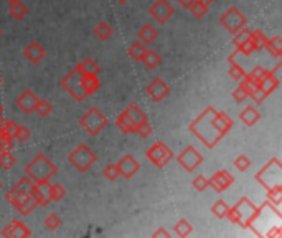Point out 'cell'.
Here are the masks:
<instances>
[{
	"instance_id": "obj_34",
	"label": "cell",
	"mask_w": 282,
	"mask_h": 238,
	"mask_svg": "<svg viewBox=\"0 0 282 238\" xmlns=\"http://www.w3.org/2000/svg\"><path fill=\"white\" fill-rule=\"evenodd\" d=\"M249 38H251V42H252V47H254V51H257V50H264V45H266L267 36L261 32V30H251Z\"/></svg>"
},
{
	"instance_id": "obj_35",
	"label": "cell",
	"mask_w": 282,
	"mask_h": 238,
	"mask_svg": "<svg viewBox=\"0 0 282 238\" xmlns=\"http://www.w3.org/2000/svg\"><path fill=\"white\" fill-rule=\"evenodd\" d=\"M51 111H53V106H51V103L47 101V100H41L38 98V101H36V106H35V111L33 113H36L40 117H47Z\"/></svg>"
},
{
	"instance_id": "obj_58",
	"label": "cell",
	"mask_w": 282,
	"mask_h": 238,
	"mask_svg": "<svg viewBox=\"0 0 282 238\" xmlns=\"http://www.w3.org/2000/svg\"><path fill=\"white\" fill-rule=\"evenodd\" d=\"M117 2H121V4H125V2H129V0H117Z\"/></svg>"
},
{
	"instance_id": "obj_7",
	"label": "cell",
	"mask_w": 282,
	"mask_h": 238,
	"mask_svg": "<svg viewBox=\"0 0 282 238\" xmlns=\"http://www.w3.org/2000/svg\"><path fill=\"white\" fill-rule=\"evenodd\" d=\"M79 124L89 136H98L102 132V129L107 126V117L102 114V111L98 108H89L84 116L79 119Z\"/></svg>"
},
{
	"instance_id": "obj_42",
	"label": "cell",
	"mask_w": 282,
	"mask_h": 238,
	"mask_svg": "<svg viewBox=\"0 0 282 238\" xmlns=\"http://www.w3.org/2000/svg\"><path fill=\"white\" fill-rule=\"evenodd\" d=\"M30 136H32V132H30V129L25 128V126H20V124H18L17 131H15V134H13V139L18 141V143H27V141L30 139Z\"/></svg>"
},
{
	"instance_id": "obj_55",
	"label": "cell",
	"mask_w": 282,
	"mask_h": 238,
	"mask_svg": "<svg viewBox=\"0 0 282 238\" xmlns=\"http://www.w3.org/2000/svg\"><path fill=\"white\" fill-rule=\"evenodd\" d=\"M2 114H4V108H2V104H0V117H2Z\"/></svg>"
},
{
	"instance_id": "obj_27",
	"label": "cell",
	"mask_w": 282,
	"mask_h": 238,
	"mask_svg": "<svg viewBox=\"0 0 282 238\" xmlns=\"http://www.w3.org/2000/svg\"><path fill=\"white\" fill-rule=\"evenodd\" d=\"M94 35L98 40L106 42L113 36V27H111L107 22H99V24L94 27Z\"/></svg>"
},
{
	"instance_id": "obj_52",
	"label": "cell",
	"mask_w": 282,
	"mask_h": 238,
	"mask_svg": "<svg viewBox=\"0 0 282 238\" xmlns=\"http://www.w3.org/2000/svg\"><path fill=\"white\" fill-rule=\"evenodd\" d=\"M152 236H155V238H157V236H170V232H167V230L165 228H159L157 230V232H154V235Z\"/></svg>"
},
{
	"instance_id": "obj_18",
	"label": "cell",
	"mask_w": 282,
	"mask_h": 238,
	"mask_svg": "<svg viewBox=\"0 0 282 238\" xmlns=\"http://www.w3.org/2000/svg\"><path fill=\"white\" fill-rule=\"evenodd\" d=\"M30 195L33 197L38 207H47L50 204V195H48V184H35Z\"/></svg>"
},
{
	"instance_id": "obj_31",
	"label": "cell",
	"mask_w": 282,
	"mask_h": 238,
	"mask_svg": "<svg viewBox=\"0 0 282 238\" xmlns=\"http://www.w3.org/2000/svg\"><path fill=\"white\" fill-rule=\"evenodd\" d=\"M124 111H125V113H127V116L132 119L134 124H136V126H137L139 123H142L144 119H147V114H145L144 111L137 106V104H129V106L125 108Z\"/></svg>"
},
{
	"instance_id": "obj_9",
	"label": "cell",
	"mask_w": 282,
	"mask_h": 238,
	"mask_svg": "<svg viewBox=\"0 0 282 238\" xmlns=\"http://www.w3.org/2000/svg\"><path fill=\"white\" fill-rule=\"evenodd\" d=\"M145 157L150 161L157 169H163L170 161L173 159V152H172V149H170L167 144H163V143H160V141H159V143H155L145 152Z\"/></svg>"
},
{
	"instance_id": "obj_6",
	"label": "cell",
	"mask_w": 282,
	"mask_h": 238,
	"mask_svg": "<svg viewBox=\"0 0 282 238\" xmlns=\"http://www.w3.org/2000/svg\"><path fill=\"white\" fill-rule=\"evenodd\" d=\"M256 181L264 185L266 190L282 185V166L279 159L269 161V164L259 170V174H256Z\"/></svg>"
},
{
	"instance_id": "obj_39",
	"label": "cell",
	"mask_w": 282,
	"mask_h": 238,
	"mask_svg": "<svg viewBox=\"0 0 282 238\" xmlns=\"http://www.w3.org/2000/svg\"><path fill=\"white\" fill-rule=\"evenodd\" d=\"M13 143H15V139L10 136V134H7L4 129H0V152L12 151Z\"/></svg>"
},
{
	"instance_id": "obj_53",
	"label": "cell",
	"mask_w": 282,
	"mask_h": 238,
	"mask_svg": "<svg viewBox=\"0 0 282 238\" xmlns=\"http://www.w3.org/2000/svg\"><path fill=\"white\" fill-rule=\"evenodd\" d=\"M177 2L180 4V5L183 7V9H187V10H188L190 7H191V4L195 2V0H177Z\"/></svg>"
},
{
	"instance_id": "obj_41",
	"label": "cell",
	"mask_w": 282,
	"mask_h": 238,
	"mask_svg": "<svg viewBox=\"0 0 282 238\" xmlns=\"http://www.w3.org/2000/svg\"><path fill=\"white\" fill-rule=\"evenodd\" d=\"M266 74H267V70L266 68H263V66L261 65H257V66H254V68H252L249 73H246V76L252 81V83H259V81H261L264 76H266Z\"/></svg>"
},
{
	"instance_id": "obj_37",
	"label": "cell",
	"mask_w": 282,
	"mask_h": 238,
	"mask_svg": "<svg viewBox=\"0 0 282 238\" xmlns=\"http://www.w3.org/2000/svg\"><path fill=\"white\" fill-rule=\"evenodd\" d=\"M229 210V205L225 202V200H218L216 204L211 205V213L216 219H226V213Z\"/></svg>"
},
{
	"instance_id": "obj_40",
	"label": "cell",
	"mask_w": 282,
	"mask_h": 238,
	"mask_svg": "<svg viewBox=\"0 0 282 238\" xmlns=\"http://www.w3.org/2000/svg\"><path fill=\"white\" fill-rule=\"evenodd\" d=\"M191 12L193 17H197V18H203L208 15V5L202 4V2H198V0H195V2L191 4V7L188 9Z\"/></svg>"
},
{
	"instance_id": "obj_15",
	"label": "cell",
	"mask_w": 282,
	"mask_h": 238,
	"mask_svg": "<svg viewBox=\"0 0 282 238\" xmlns=\"http://www.w3.org/2000/svg\"><path fill=\"white\" fill-rule=\"evenodd\" d=\"M36 101H38V96H36L33 91H30V89H25V91L20 93L18 98L15 100V104H17V108L21 111V113L32 114L35 111Z\"/></svg>"
},
{
	"instance_id": "obj_14",
	"label": "cell",
	"mask_w": 282,
	"mask_h": 238,
	"mask_svg": "<svg viewBox=\"0 0 282 238\" xmlns=\"http://www.w3.org/2000/svg\"><path fill=\"white\" fill-rule=\"evenodd\" d=\"M233 182H234V177L229 174L228 170H225V169L218 170L216 174L211 175V179H208V185H210V187L213 190H216V192L228 190L233 185Z\"/></svg>"
},
{
	"instance_id": "obj_49",
	"label": "cell",
	"mask_w": 282,
	"mask_h": 238,
	"mask_svg": "<svg viewBox=\"0 0 282 238\" xmlns=\"http://www.w3.org/2000/svg\"><path fill=\"white\" fill-rule=\"evenodd\" d=\"M236 50H237V53H241L244 56H249V55L254 53V47H252L251 38H248L246 42H243L240 47H236Z\"/></svg>"
},
{
	"instance_id": "obj_20",
	"label": "cell",
	"mask_w": 282,
	"mask_h": 238,
	"mask_svg": "<svg viewBox=\"0 0 282 238\" xmlns=\"http://www.w3.org/2000/svg\"><path fill=\"white\" fill-rule=\"evenodd\" d=\"M240 55L237 53V50H234L231 55L228 56V63H229V70H228V73H229V76H231L233 80H236V81H241L244 76H246V71H244V68L241 65H237L236 63V56Z\"/></svg>"
},
{
	"instance_id": "obj_4",
	"label": "cell",
	"mask_w": 282,
	"mask_h": 238,
	"mask_svg": "<svg viewBox=\"0 0 282 238\" xmlns=\"http://www.w3.org/2000/svg\"><path fill=\"white\" fill-rule=\"evenodd\" d=\"M81 80H83V71H81L79 66L76 65L74 68H71V71L66 74L61 81H59V86L78 103L84 101L88 98V93L84 91L83 85H81Z\"/></svg>"
},
{
	"instance_id": "obj_56",
	"label": "cell",
	"mask_w": 282,
	"mask_h": 238,
	"mask_svg": "<svg viewBox=\"0 0 282 238\" xmlns=\"http://www.w3.org/2000/svg\"><path fill=\"white\" fill-rule=\"evenodd\" d=\"M2 126H4V117H0V129H2Z\"/></svg>"
},
{
	"instance_id": "obj_47",
	"label": "cell",
	"mask_w": 282,
	"mask_h": 238,
	"mask_svg": "<svg viewBox=\"0 0 282 238\" xmlns=\"http://www.w3.org/2000/svg\"><path fill=\"white\" fill-rule=\"evenodd\" d=\"M191 185H193V189L198 190V192H203L210 187V185H208V179L205 175H197L195 179H193Z\"/></svg>"
},
{
	"instance_id": "obj_26",
	"label": "cell",
	"mask_w": 282,
	"mask_h": 238,
	"mask_svg": "<svg viewBox=\"0 0 282 238\" xmlns=\"http://www.w3.org/2000/svg\"><path fill=\"white\" fill-rule=\"evenodd\" d=\"M264 50H267L274 58H280L282 56V38L280 36H272V38H267Z\"/></svg>"
},
{
	"instance_id": "obj_16",
	"label": "cell",
	"mask_w": 282,
	"mask_h": 238,
	"mask_svg": "<svg viewBox=\"0 0 282 238\" xmlns=\"http://www.w3.org/2000/svg\"><path fill=\"white\" fill-rule=\"evenodd\" d=\"M2 236H32V230H30L24 222L20 220H12L2 232Z\"/></svg>"
},
{
	"instance_id": "obj_61",
	"label": "cell",
	"mask_w": 282,
	"mask_h": 238,
	"mask_svg": "<svg viewBox=\"0 0 282 238\" xmlns=\"http://www.w3.org/2000/svg\"><path fill=\"white\" fill-rule=\"evenodd\" d=\"M0 33H2V30H0Z\"/></svg>"
},
{
	"instance_id": "obj_57",
	"label": "cell",
	"mask_w": 282,
	"mask_h": 238,
	"mask_svg": "<svg viewBox=\"0 0 282 238\" xmlns=\"http://www.w3.org/2000/svg\"><path fill=\"white\" fill-rule=\"evenodd\" d=\"M5 2H9V4H13V2H18V0H5Z\"/></svg>"
},
{
	"instance_id": "obj_11",
	"label": "cell",
	"mask_w": 282,
	"mask_h": 238,
	"mask_svg": "<svg viewBox=\"0 0 282 238\" xmlns=\"http://www.w3.org/2000/svg\"><path fill=\"white\" fill-rule=\"evenodd\" d=\"M148 13H150V17L157 22V24L163 25L172 18V15L175 13V9L168 0H155L150 5V9H148Z\"/></svg>"
},
{
	"instance_id": "obj_13",
	"label": "cell",
	"mask_w": 282,
	"mask_h": 238,
	"mask_svg": "<svg viewBox=\"0 0 282 238\" xmlns=\"http://www.w3.org/2000/svg\"><path fill=\"white\" fill-rule=\"evenodd\" d=\"M116 166L119 169V177H124V179H132L140 170V164L131 154H125L124 157L119 159L116 162Z\"/></svg>"
},
{
	"instance_id": "obj_22",
	"label": "cell",
	"mask_w": 282,
	"mask_h": 238,
	"mask_svg": "<svg viewBox=\"0 0 282 238\" xmlns=\"http://www.w3.org/2000/svg\"><path fill=\"white\" fill-rule=\"evenodd\" d=\"M240 119L243 121L244 126L252 128V126H256V123L259 121V119H261V114H259V111L254 106H246L240 113Z\"/></svg>"
},
{
	"instance_id": "obj_45",
	"label": "cell",
	"mask_w": 282,
	"mask_h": 238,
	"mask_svg": "<svg viewBox=\"0 0 282 238\" xmlns=\"http://www.w3.org/2000/svg\"><path fill=\"white\" fill-rule=\"evenodd\" d=\"M136 132L139 134L140 137H148L152 134V126H150V123L147 121V119H144L142 123H139L137 124V128H136Z\"/></svg>"
},
{
	"instance_id": "obj_50",
	"label": "cell",
	"mask_w": 282,
	"mask_h": 238,
	"mask_svg": "<svg viewBox=\"0 0 282 238\" xmlns=\"http://www.w3.org/2000/svg\"><path fill=\"white\" fill-rule=\"evenodd\" d=\"M248 98V93H246V89H244L241 85L237 86L234 91H233V100L236 101V103H243L244 100Z\"/></svg>"
},
{
	"instance_id": "obj_48",
	"label": "cell",
	"mask_w": 282,
	"mask_h": 238,
	"mask_svg": "<svg viewBox=\"0 0 282 238\" xmlns=\"http://www.w3.org/2000/svg\"><path fill=\"white\" fill-rule=\"evenodd\" d=\"M251 166V161L248 159V155H237L236 161H234V167L240 170V172H244V170H248Z\"/></svg>"
},
{
	"instance_id": "obj_44",
	"label": "cell",
	"mask_w": 282,
	"mask_h": 238,
	"mask_svg": "<svg viewBox=\"0 0 282 238\" xmlns=\"http://www.w3.org/2000/svg\"><path fill=\"white\" fill-rule=\"evenodd\" d=\"M249 35H251V30L249 28H246V27L241 28L240 32L234 33V36H233V45H234V47H240L243 42H246L249 38Z\"/></svg>"
},
{
	"instance_id": "obj_17",
	"label": "cell",
	"mask_w": 282,
	"mask_h": 238,
	"mask_svg": "<svg viewBox=\"0 0 282 238\" xmlns=\"http://www.w3.org/2000/svg\"><path fill=\"white\" fill-rule=\"evenodd\" d=\"M45 55H47V51H45V48L41 47V45H40L38 42H32L30 45H27L25 50H24V56H25L32 65H38V63H41V60L45 58Z\"/></svg>"
},
{
	"instance_id": "obj_25",
	"label": "cell",
	"mask_w": 282,
	"mask_h": 238,
	"mask_svg": "<svg viewBox=\"0 0 282 238\" xmlns=\"http://www.w3.org/2000/svg\"><path fill=\"white\" fill-rule=\"evenodd\" d=\"M140 63H144V66L148 70H155L162 63V58L155 50H145V53H144L142 60H140Z\"/></svg>"
},
{
	"instance_id": "obj_10",
	"label": "cell",
	"mask_w": 282,
	"mask_h": 238,
	"mask_svg": "<svg viewBox=\"0 0 282 238\" xmlns=\"http://www.w3.org/2000/svg\"><path fill=\"white\" fill-rule=\"evenodd\" d=\"M205 159H203V155L200 154L195 147H185L183 151L177 155V162L180 164V166L187 170V172H195V170L198 169V166L202 164Z\"/></svg>"
},
{
	"instance_id": "obj_51",
	"label": "cell",
	"mask_w": 282,
	"mask_h": 238,
	"mask_svg": "<svg viewBox=\"0 0 282 238\" xmlns=\"http://www.w3.org/2000/svg\"><path fill=\"white\" fill-rule=\"evenodd\" d=\"M17 128H18V124L15 123V121H7V119H4V126H2V129H4L7 134H10L12 137H13L15 131H17Z\"/></svg>"
},
{
	"instance_id": "obj_2",
	"label": "cell",
	"mask_w": 282,
	"mask_h": 238,
	"mask_svg": "<svg viewBox=\"0 0 282 238\" xmlns=\"http://www.w3.org/2000/svg\"><path fill=\"white\" fill-rule=\"evenodd\" d=\"M56 172L58 167L50 161L48 155L41 152L36 154L32 162H28L25 166V175L32 179L35 184H48Z\"/></svg>"
},
{
	"instance_id": "obj_28",
	"label": "cell",
	"mask_w": 282,
	"mask_h": 238,
	"mask_svg": "<svg viewBox=\"0 0 282 238\" xmlns=\"http://www.w3.org/2000/svg\"><path fill=\"white\" fill-rule=\"evenodd\" d=\"M9 13L12 15V18H15V20H24L27 15H28V7L21 2V0H18V2H13V4H10V10H9Z\"/></svg>"
},
{
	"instance_id": "obj_29",
	"label": "cell",
	"mask_w": 282,
	"mask_h": 238,
	"mask_svg": "<svg viewBox=\"0 0 282 238\" xmlns=\"http://www.w3.org/2000/svg\"><path fill=\"white\" fill-rule=\"evenodd\" d=\"M48 195L50 202H59L66 197V189L61 184H50L48 182Z\"/></svg>"
},
{
	"instance_id": "obj_36",
	"label": "cell",
	"mask_w": 282,
	"mask_h": 238,
	"mask_svg": "<svg viewBox=\"0 0 282 238\" xmlns=\"http://www.w3.org/2000/svg\"><path fill=\"white\" fill-rule=\"evenodd\" d=\"M173 230H175V235H178V236H188L191 233L193 227H191V223L187 219H182V220H178L175 223Z\"/></svg>"
},
{
	"instance_id": "obj_60",
	"label": "cell",
	"mask_w": 282,
	"mask_h": 238,
	"mask_svg": "<svg viewBox=\"0 0 282 238\" xmlns=\"http://www.w3.org/2000/svg\"><path fill=\"white\" fill-rule=\"evenodd\" d=\"M0 86H2V78H0Z\"/></svg>"
},
{
	"instance_id": "obj_3",
	"label": "cell",
	"mask_w": 282,
	"mask_h": 238,
	"mask_svg": "<svg viewBox=\"0 0 282 238\" xmlns=\"http://www.w3.org/2000/svg\"><path fill=\"white\" fill-rule=\"evenodd\" d=\"M256 213H257V207L252 204L248 197H243L234 207H229L226 219L231 223H234V225L249 228V223L256 217Z\"/></svg>"
},
{
	"instance_id": "obj_33",
	"label": "cell",
	"mask_w": 282,
	"mask_h": 238,
	"mask_svg": "<svg viewBox=\"0 0 282 238\" xmlns=\"http://www.w3.org/2000/svg\"><path fill=\"white\" fill-rule=\"evenodd\" d=\"M78 66H79V70L83 71V74H99L101 71L99 65L96 63L93 58H86L84 62H81Z\"/></svg>"
},
{
	"instance_id": "obj_5",
	"label": "cell",
	"mask_w": 282,
	"mask_h": 238,
	"mask_svg": "<svg viewBox=\"0 0 282 238\" xmlns=\"http://www.w3.org/2000/svg\"><path fill=\"white\" fill-rule=\"evenodd\" d=\"M96 161H98V155L86 144H79L78 147H74L68 155V162L78 172H88L96 164Z\"/></svg>"
},
{
	"instance_id": "obj_24",
	"label": "cell",
	"mask_w": 282,
	"mask_h": 238,
	"mask_svg": "<svg viewBox=\"0 0 282 238\" xmlns=\"http://www.w3.org/2000/svg\"><path fill=\"white\" fill-rule=\"evenodd\" d=\"M81 85H83L84 91L89 94L96 93L101 88V81L98 78V74H83V80H81Z\"/></svg>"
},
{
	"instance_id": "obj_54",
	"label": "cell",
	"mask_w": 282,
	"mask_h": 238,
	"mask_svg": "<svg viewBox=\"0 0 282 238\" xmlns=\"http://www.w3.org/2000/svg\"><path fill=\"white\" fill-rule=\"evenodd\" d=\"M198 2H202V4H205V5L210 7V4H211V2H214V0H198Z\"/></svg>"
},
{
	"instance_id": "obj_19",
	"label": "cell",
	"mask_w": 282,
	"mask_h": 238,
	"mask_svg": "<svg viewBox=\"0 0 282 238\" xmlns=\"http://www.w3.org/2000/svg\"><path fill=\"white\" fill-rule=\"evenodd\" d=\"M137 38L140 43H144L145 47L147 45H152L155 40L159 38V32H157V28L152 27L150 24H145L139 28V32H137Z\"/></svg>"
},
{
	"instance_id": "obj_38",
	"label": "cell",
	"mask_w": 282,
	"mask_h": 238,
	"mask_svg": "<svg viewBox=\"0 0 282 238\" xmlns=\"http://www.w3.org/2000/svg\"><path fill=\"white\" fill-rule=\"evenodd\" d=\"M17 159H15V155L12 154V151H5V152H0V167L4 170H10Z\"/></svg>"
},
{
	"instance_id": "obj_8",
	"label": "cell",
	"mask_w": 282,
	"mask_h": 238,
	"mask_svg": "<svg viewBox=\"0 0 282 238\" xmlns=\"http://www.w3.org/2000/svg\"><path fill=\"white\" fill-rule=\"evenodd\" d=\"M220 24H221L223 28L226 30V32L234 35L236 32H240L241 28L246 27L248 18L244 17L240 9H236V7H229V9L220 17Z\"/></svg>"
},
{
	"instance_id": "obj_1",
	"label": "cell",
	"mask_w": 282,
	"mask_h": 238,
	"mask_svg": "<svg viewBox=\"0 0 282 238\" xmlns=\"http://www.w3.org/2000/svg\"><path fill=\"white\" fill-rule=\"evenodd\" d=\"M233 119L226 113H216L214 108L208 106L195 121L190 124V131L208 147L213 149L220 141L231 131Z\"/></svg>"
},
{
	"instance_id": "obj_43",
	"label": "cell",
	"mask_w": 282,
	"mask_h": 238,
	"mask_svg": "<svg viewBox=\"0 0 282 238\" xmlns=\"http://www.w3.org/2000/svg\"><path fill=\"white\" fill-rule=\"evenodd\" d=\"M45 227H47L48 230H58L59 227H61V219L58 217L56 213H50L47 219H45Z\"/></svg>"
},
{
	"instance_id": "obj_59",
	"label": "cell",
	"mask_w": 282,
	"mask_h": 238,
	"mask_svg": "<svg viewBox=\"0 0 282 238\" xmlns=\"http://www.w3.org/2000/svg\"><path fill=\"white\" fill-rule=\"evenodd\" d=\"M0 190H2V181H0Z\"/></svg>"
},
{
	"instance_id": "obj_30",
	"label": "cell",
	"mask_w": 282,
	"mask_h": 238,
	"mask_svg": "<svg viewBox=\"0 0 282 238\" xmlns=\"http://www.w3.org/2000/svg\"><path fill=\"white\" fill-rule=\"evenodd\" d=\"M280 200H282V185H277V187L267 189V204L272 205L276 210L280 208Z\"/></svg>"
},
{
	"instance_id": "obj_21",
	"label": "cell",
	"mask_w": 282,
	"mask_h": 238,
	"mask_svg": "<svg viewBox=\"0 0 282 238\" xmlns=\"http://www.w3.org/2000/svg\"><path fill=\"white\" fill-rule=\"evenodd\" d=\"M279 83H280V80L274 76L271 71H267V74L261 81H259L257 86H259V89H261L266 96H269L272 91H276V88L279 86Z\"/></svg>"
},
{
	"instance_id": "obj_12",
	"label": "cell",
	"mask_w": 282,
	"mask_h": 238,
	"mask_svg": "<svg viewBox=\"0 0 282 238\" xmlns=\"http://www.w3.org/2000/svg\"><path fill=\"white\" fill-rule=\"evenodd\" d=\"M147 96L155 103H160L170 94V86L162 78H154L145 88Z\"/></svg>"
},
{
	"instance_id": "obj_23",
	"label": "cell",
	"mask_w": 282,
	"mask_h": 238,
	"mask_svg": "<svg viewBox=\"0 0 282 238\" xmlns=\"http://www.w3.org/2000/svg\"><path fill=\"white\" fill-rule=\"evenodd\" d=\"M116 124H117L119 131H122L124 134H134V132H136V128H137V126L134 124L132 119L127 116V113H125V111H122V113L117 116Z\"/></svg>"
},
{
	"instance_id": "obj_32",
	"label": "cell",
	"mask_w": 282,
	"mask_h": 238,
	"mask_svg": "<svg viewBox=\"0 0 282 238\" xmlns=\"http://www.w3.org/2000/svg\"><path fill=\"white\" fill-rule=\"evenodd\" d=\"M145 50H147V47L144 43H140V42H134L131 47H129V50H127V55L131 56V60H134V62H140L142 60V56H144V53H145Z\"/></svg>"
},
{
	"instance_id": "obj_46",
	"label": "cell",
	"mask_w": 282,
	"mask_h": 238,
	"mask_svg": "<svg viewBox=\"0 0 282 238\" xmlns=\"http://www.w3.org/2000/svg\"><path fill=\"white\" fill-rule=\"evenodd\" d=\"M102 174H104V177L107 179V181L114 182L116 179L119 177V169H117V166H116V164H107V166L104 167Z\"/></svg>"
}]
</instances>
